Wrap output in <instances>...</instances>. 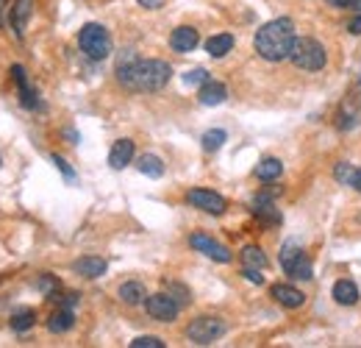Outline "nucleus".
Segmentation results:
<instances>
[{
    "mask_svg": "<svg viewBox=\"0 0 361 348\" xmlns=\"http://www.w3.org/2000/svg\"><path fill=\"white\" fill-rule=\"evenodd\" d=\"M197 42H200V37H197V31H195L192 25H181V28H175V31L170 34V48L178 50V53L195 50Z\"/></svg>",
    "mask_w": 361,
    "mask_h": 348,
    "instance_id": "ddd939ff",
    "label": "nucleus"
},
{
    "mask_svg": "<svg viewBox=\"0 0 361 348\" xmlns=\"http://www.w3.org/2000/svg\"><path fill=\"white\" fill-rule=\"evenodd\" d=\"M281 173H283V165H281V159H275V156L261 159V162L256 165V170H253V176H256L259 181H275V178H281Z\"/></svg>",
    "mask_w": 361,
    "mask_h": 348,
    "instance_id": "aec40b11",
    "label": "nucleus"
},
{
    "mask_svg": "<svg viewBox=\"0 0 361 348\" xmlns=\"http://www.w3.org/2000/svg\"><path fill=\"white\" fill-rule=\"evenodd\" d=\"M34 323H36V312L34 309H20V312L12 315V329L14 331H28V329H34Z\"/></svg>",
    "mask_w": 361,
    "mask_h": 348,
    "instance_id": "a878e982",
    "label": "nucleus"
},
{
    "mask_svg": "<svg viewBox=\"0 0 361 348\" xmlns=\"http://www.w3.org/2000/svg\"><path fill=\"white\" fill-rule=\"evenodd\" d=\"M270 293H272V298H275L281 307H286V309H300V307L306 304V296H303L298 287H292V285H275Z\"/></svg>",
    "mask_w": 361,
    "mask_h": 348,
    "instance_id": "9b49d317",
    "label": "nucleus"
},
{
    "mask_svg": "<svg viewBox=\"0 0 361 348\" xmlns=\"http://www.w3.org/2000/svg\"><path fill=\"white\" fill-rule=\"evenodd\" d=\"M328 3H331L333 9H355L358 0H328Z\"/></svg>",
    "mask_w": 361,
    "mask_h": 348,
    "instance_id": "f704fd0d",
    "label": "nucleus"
},
{
    "mask_svg": "<svg viewBox=\"0 0 361 348\" xmlns=\"http://www.w3.org/2000/svg\"><path fill=\"white\" fill-rule=\"evenodd\" d=\"M120 298H122L128 307H136V304H142L144 298H148V290H144L142 282H125V285L120 287Z\"/></svg>",
    "mask_w": 361,
    "mask_h": 348,
    "instance_id": "5701e85b",
    "label": "nucleus"
},
{
    "mask_svg": "<svg viewBox=\"0 0 361 348\" xmlns=\"http://www.w3.org/2000/svg\"><path fill=\"white\" fill-rule=\"evenodd\" d=\"M50 159H53V165H56V167H58V170L64 173V178H69V181H72V178H76V173H72V167H69V165H67V162H64V159H61L58 154H53Z\"/></svg>",
    "mask_w": 361,
    "mask_h": 348,
    "instance_id": "2f4dec72",
    "label": "nucleus"
},
{
    "mask_svg": "<svg viewBox=\"0 0 361 348\" xmlns=\"http://www.w3.org/2000/svg\"><path fill=\"white\" fill-rule=\"evenodd\" d=\"M170 76L173 67L162 59H128L117 67V81L131 92H159Z\"/></svg>",
    "mask_w": 361,
    "mask_h": 348,
    "instance_id": "f257e3e1",
    "label": "nucleus"
},
{
    "mask_svg": "<svg viewBox=\"0 0 361 348\" xmlns=\"http://www.w3.org/2000/svg\"><path fill=\"white\" fill-rule=\"evenodd\" d=\"M228 331L226 320L220 318H195L189 326H186V337L195 342V345H208L214 340H220L223 334Z\"/></svg>",
    "mask_w": 361,
    "mask_h": 348,
    "instance_id": "423d86ee",
    "label": "nucleus"
},
{
    "mask_svg": "<svg viewBox=\"0 0 361 348\" xmlns=\"http://www.w3.org/2000/svg\"><path fill=\"white\" fill-rule=\"evenodd\" d=\"M298 37H295V23L289 17H278V20H270L264 23L259 31H256V53L264 59V61H286L292 56V48H295Z\"/></svg>",
    "mask_w": 361,
    "mask_h": 348,
    "instance_id": "f03ea898",
    "label": "nucleus"
},
{
    "mask_svg": "<svg viewBox=\"0 0 361 348\" xmlns=\"http://www.w3.org/2000/svg\"><path fill=\"white\" fill-rule=\"evenodd\" d=\"M106 267L109 265L100 256H81V259L72 262V270H76L78 276H84V278H100L106 273Z\"/></svg>",
    "mask_w": 361,
    "mask_h": 348,
    "instance_id": "2eb2a0df",
    "label": "nucleus"
},
{
    "mask_svg": "<svg viewBox=\"0 0 361 348\" xmlns=\"http://www.w3.org/2000/svg\"><path fill=\"white\" fill-rule=\"evenodd\" d=\"M228 98V90H226V84H220V81H206V84H200V92H197V101L203 103V106H220L223 101Z\"/></svg>",
    "mask_w": 361,
    "mask_h": 348,
    "instance_id": "4468645a",
    "label": "nucleus"
},
{
    "mask_svg": "<svg viewBox=\"0 0 361 348\" xmlns=\"http://www.w3.org/2000/svg\"><path fill=\"white\" fill-rule=\"evenodd\" d=\"M234 48V37L231 34H214L206 39V53L214 56V59H223L226 53H231Z\"/></svg>",
    "mask_w": 361,
    "mask_h": 348,
    "instance_id": "6ab92c4d",
    "label": "nucleus"
},
{
    "mask_svg": "<svg viewBox=\"0 0 361 348\" xmlns=\"http://www.w3.org/2000/svg\"><path fill=\"white\" fill-rule=\"evenodd\" d=\"M136 167H139L142 176H148V178H162V176H164V162H162L156 154H144V156H139Z\"/></svg>",
    "mask_w": 361,
    "mask_h": 348,
    "instance_id": "412c9836",
    "label": "nucleus"
},
{
    "mask_svg": "<svg viewBox=\"0 0 361 348\" xmlns=\"http://www.w3.org/2000/svg\"><path fill=\"white\" fill-rule=\"evenodd\" d=\"M0 165H3V162H0Z\"/></svg>",
    "mask_w": 361,
    "mask_h": 348,
    "instance_id": "58836bf2",
    "label": "nucleus"
},
{
    "mask_svg": "<svg viewBox=\"0 0 361 348\" xmlns=\"http://www.w3.org/2000/svg\"><path fill=\"white\" fill-rule=\"evenodd\" d=\"M347 31H350L353 37H361V14H358V17H353V20L347 23Z\"/></svg>",
    "mask_w": 361,
    "mask_h": 348,
    "instance_id": "c9c22d12",
    "label": "nucleus"
},
{
    "mask_svg": "<svg viewBox=\"0 0 361 348\" xmlns=\"http://www.w3.org/2000/svg\"><path fill=\"white\" fill-rule=\"evenodd\" d=\"M72 326H76V315H72V309H58V312H53L50 315V320H47V329L53 331V334H64V331H69Z\"/></svg>",
    "mask_w": 361,
    "mask_h": 348,
    "instance_id": "4be33fe9",
    "label": "nucleus"
},
{
    "mask_svg": "<svg viewBox=\"0 0 361 348\" xmlns=\"http://www.w3.org/2000/svg\"><path fill=\"white\" fill-rule=\"evenodd\" d=\"M31 12H34V0H17L14 3V9H12V28H14V34L23 39V34H25V25H28V20H31Z\"/></svg>",
    "mask_w": 361,
    "mask_h": 348,
    "instance_id": "f3484780",
    "label": "nucleus"
},
{
    "mask_svg": "<svg viewBox=\"0 0 361 348\" xmlns=\"http://www.w3.org/2000/svg\"><path fill=\"white\" fill-rule=\"evenodd\" d=\"M131 159H133V143L131 139H117L109 151V165L114 170H122L125 165H131Z\"/></svg>",
    "mask_w": 361,
    "mask_h": 348,
    "instance_id": "dca6fc26",
    "label": "nucleus"
},
{
    "mask_svg": "<svg viewBox=\"0 0 361 348\" xmlns=\"http://www.w3.org/2000/svg\"><path fill=\"white\" fill-rule=\"evenodd\" d=\"M226 139H228V134H226L223 128H211V131H206V134H203L200 143H203V151L214 154V151H220V148H223Z\"/></svg>",
    "mask_w": 361,
    "mask_h": 348,
    "instance_id": "393cba45",
    "label": "nucleus"
},
{
    "mask_svg": "<svg viewBox=\"0 0 361 348\" xmlns=\"http://www.w3.org/2000/svg\"><path fill=\"white\" fill-rule=\"evenodd\" d=\"M289 59H292V64H295L298 70L317 73V70L325 67L328 53H325V48H322L317 39H298L295 48H292V56H289Z\"/></svg>",
    "mask_w": 361,
    "mask_h": 348,
    "instance_id": "20e7f679",
    "label": "nucleus"
},
{
    "mask_svg": "<svg viewBox=\"0 0 361 348\" xmlns=\"http://www.w3.org/2000/svg\"><path fill=\"white\" fill-rule=\"evenodd\" d=\"M355 173H358V170H355L353 165H347V162H339V165L333 167V176H336V181H339V184H350V187H353Z\"/></svg>",
    "mask_w": 361,
    "mask_h": 348,
    "instance_id": "bb28decb",
    "label": "nucleus"
},
{
    "mask_svg": "<svg viewBox=\"0 0 361 348\" xmlns=\"http://www.w3.org/2000/svg\"><path fill=\"white\" fill-rule=\"evenodd\" d=\"M12 79H14L17 87H20V101H23V106H25V109H42V103H39V98H36V90H31V84H28V79H25L23 64H14V67H12Z\"/></svg>",
    "mask_w": 361,
    "mask_h": 348,
    "instance_id": "f8f14e48",
    "label": "nucleus"
},
{
    "mask_svg": "<svg viewBox=\"0 0 361 348\" xmlns=\"http://www.w3.org/2000/svg\"><path fill=\"white\" fill-rule=\"evenodd\" d=\"M242 265L245 267H256V270H264L270 262H267V256H264V251L259 248V245H248L245 251H242Z\"/></svg>",
    "mask_w": 361,
    "mask_h": 348,
    "instance_id": "b1692460",
    "label": "nucleus"
},
{
    "mask_svg": "<svg viewBox=\"0 0 361 348\" xmlns=\"http://www.w3.org/2000/svg\"><path fill=\"white\" fill-rule=\"evenodd\" d=\"M242 276L248 278V282H253V285H264V276H261V270H256V267H245Z\"/></svg>",
    "mask_w": 361,
    "mask_h": 348,
    "instance_id": "473e14b6",
    "label": "nucleus"
},
{
    "mask_svg": "<svg viewBox=\"0 0 361 348\" xmlns=\"http://www.w3.org/2000/svg\"><path fill=\"white\" fill-rule=\"evenodd\" d=\"M331 296H333V301L336 304H342V307H353V304H358V287L350 282V278H342V282H336L333 285V290H331Z\"/></svg>",
    "mask_w": 361,
    "mask_h": 348,
    "instance_id": "a211bd4d",
    "label": "nucleus"
},
{
    "mask_svg": "<svg viewBox=\"0 0 361 348\" xmlns=\"http://www.w3.org/2000/svg\"><path fill=\"white\" fill-rule=\"evenodd\" d=\"M131 348H164V340L162 337H153V334H144V337H136L131 342Z\"/></svg>",
    "mask_w": 361,
    "mask_h": 348,
    "instance_id": "c756f323",
    "label": "nucleus"
},
{
    "mask_svg": "<svg viewBox=\"0 0 361 348\" xmlns=\"http://www.w3.org/2000/svg\"><path fill=\"white\" fill-rule=\"evenodd\" d=\"M136 3H139L142 9H151V12H156V9H162V6H164V0H136Z\"/></svg>",
    "mask_w": 361,
    "mask_h": 348,
    "instance_id": "72a5a7b5",
    "label": "nucleus"
},
{
    "mask_svg": "<svg viewBox=\"0 0 361 348\" xmlns=\"http://www.w3.org/2000/svg\"><path fill=\"white\" fill-rule=\"evenodd\" d=\"M186 201H189L195 209H200V212H208V215H223L226 209H228V203H226V198H223L220 192L203 190V187L189 190V192H186Z\"/></svg>",
    "mask_w": 361,
    "mask_h": 348,
    "instance_id": "6e6552de",
    "label": "nucleus"
},
{
    "mask_svg": "<svg viewBox=\"0 0 361 348\" xmlns=\"http://www.w3.org/2000/svg\"><path fill=\"white\" fill-rule=\"evenodd\" d=\"M36 290H42L45 296L56 293V290H58V278H56V276H50V273L39 276V278H36Z\"/></svg>",
    "mask_w": 361,
    "mask_h": 348,
    "instance_id": "c85d7f7f",
    "label": "nucleus"
},
{
    "mask_svg": "<svg viewBox=\"0 0 361 348\" xmlns=\"http://www.w3.org/2000/svg\"><path fill=\"white\" fill-rule=\"evenodd\" d=\"M78 48L95 59V61H103L109 53H111V37L109 31L100 25V23H87L81 31H78Z\"/></svg>",
    "mask_w": 361,
    "mask_h": 348,
    "instance_id": "7ed1b4c3",
    "label": "nucleus"
},
{
    "mask_svg": "<svg viewBox=\"0 0 361 348\" xmlns=\"http://www.w3.org/2000/svg\"><path fill=\"white\" fill-rule=\"evenodd\" d=\"M358 112H361V73L355 76V81L347 87V92H344V101H342V106H339V131H347V128H353L355 125V117H358Z\"/></svg>",
    "mask_w": 361,
    "mask_h": 348,
    "instance_id": "0eeeda50",
    "label": "nucleus"
},
{
    "mask_svg": "<svg viewBox=\"0 0 361 348\" xmlns=\"http://www.w3.org/2000/svg\"><path fill=\"white\" fill-rule=\"evenodd\" d=\"M281 267H283L286 276H292V278H303V282L314 278L311 262H309V256L303 254V248L298 243H286L281 248Z\"/></svg>",
    "mask_w": 361,
    "mask_h": 348,
    "instance_id": "39448f33",
    "label": "nucleus"
},
{
    "mask_svg": "<svg viewBox=\"0 0 361 348\" xmlns=\"http://www.w3.org/2000/svg\"><path fill=\"white\" fill-rule=\"evenodd\" d=\"M144 309H148L151 318H156V320H162V323H170V320L178 318L181 304H178L170 293H156V296L144 298Z\"/></svg>",
    "mask_w": 361,
    "mask_h": 348,
    "instance_id": "1a4fd4ad",
    "label": "nucleus"
},
{
    "mask_svg": "<svg viewBox=\"0 0 361 348\" xmlns=\"http://www.w3.org/2000/svg\"><path fill=\"white\" fill-rule=\"evenodd\" d=\"M208 81V73L203 67H195V70H189V73H184V84L186 87H197V84H206Z\"/></svg>",
    "mask_w": 361,
    "mask_h": 348,
    "instance_id": "cd10ccee",
    "label": "nucleus"
},
{
    "mask_svg": "<svg viewBox=\"0 0 361 348\" xmlns=\"http://www.w3.org/2000/svg\"><path fill=\"white\" fill-rule=\"evenodd\" d=\"M167 293L184 307V304H189V290L186 287H181V285H167Z\"/></svg>",
    "mask_w": 361,
    "mask_h": 348,
    "instance_id": "7c9ffc66",
    "label": "nucleus"
},
{
    "mask_svg": "<svg viewBox=\"0 0 361 348\" xmlns=\"http://www.w3.org/2000/svg\"><path fill=\"white\" fill-rule=\"evenodd\" d=\"M0 25H3V17H0Z\"/></svg>",
    "mask_w": 361,
    "mask_h": 348,
    "instance_id": "4c0bfd02",
    "label": "nucleus"
},
{
    "mask_svg": "<svg viewBox=\"0 0 361 348\" xmlns=\"http://www.w3.org/2000/svg\"><path fill=\"white\" fill-rule=\"evenodd\" d=\"M189 245H192L195 251L206 254V256H208V259H214V262H223V265H228V262H231V251H228L226 245H220L217 240L206 237V234H192Z\"/></svg>",
    "mask_w": 361,
    "mask_h": 348,
    "instance_id": "9d476101",
    "label": "nucleus"
},
{
    "mask_svg": "<svg viewBox=\"0 0 361 348\" xmlns=\"http://www.w3.org/2000/svg\"><path fill=\"white\" fill-rule=\"evenodd\" d=\"M353 187H355V190H358V192H361V170H358V173H355V181H353Z\"/></svg>",
    "mask_w": 361,
    "mask_h": 348,
    "instance_id": "e433bc0d",
    "label": "nucleus"
}]
</instances>
